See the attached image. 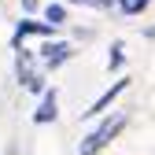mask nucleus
Instances as JSON below:
<instances>
[{
  "label": "nucleus",
  "instance_id": "obj_1",
  "mask_svg": "<svg viewBox=\"0 0 155 155\" xmlns=\"http://www.w3.org/2000/svg\"><path fill=\"white\" fill-rule=\"evenodd\" d=\"M126 129V111H114V114H107V118L96 126L92 133H85L81 137V144H78V155H96V151H104L118 133Z\"/></svg>",
  "mask_w": 155,
  "mask_h": 155
},
{
  "label": "nucleus",
  "instance_id": "obj_2",
  "mask_svg": "<svg viewBox=\"0 0 155 155\" xmlns=\"http://www.w3.org/2000/svg\"><path fill=\"white\" fill-rule=\"evenodd\" d=\"M126 89H129V78H114V85H107V89H104V92H100V96H96V100L89 104V111H81V114H85V118H100V114H104V111H107L114 100H118Z\"/></svg>",
  "mask_w": 155,
  "mask_h": 155
},
{
  "label": "nucleus",
  "instance_id": "obj_3",
  "mask_svg": "<svg viewBox=\"0 0 155 155\" xmlns=\"http://www.w3.org/2000/svg\"><path fill=\"white\" fill-rule=\"evenodd\" d=\"M52 22H45V18H41V22H37V18H18V26H15V48H22L26 45V37H37V41H48V37H52Z\"/></svg>",
  "mask_w": 155,
  "mask_h": 155
},
{
  "label": "nucleus",
  "instance_id": "obj_4",
  "mask_svg": "<svg viewBox=\"0 0 155 155\" xmlns=\"http://www.w3.org/2000/svg\"><path fill=\"white\" fill-rule=\"evenodd\" d=\"M55 118H59V92L45 89L41 92V104H37V111H33V126H52Z\"/></svg>",
  "mask_w": 155,
  "mask_h": 155
},
{
  "label": "nucleus",
  "instance_id": "obj_5",
  "mask_svg": "<svg viewBox=\"0 0 155 155\" xmlns=\"http://www.w3.org/2000/svg\"><path fill=\"white\" fill-rule=\"evenodd\" d=\"M15 52H18V63H15V70H18V81H22L30 92H45V78L30 67V52H26V45H22V48H15Z\"/></svg>",
  "mask_w": 155,
  "mask_h": 155
},
{
  "label": "nucleus",
  "instance_id": "obj_6",
  "mask_svg": "<svg viewBox=\"0 0 155 155\" xmlns=\"http://www.w3.org/2000/svg\"><path fill=\"white\" fill-rule=\"evenodd\" d=\"M70 55H74V48H70L67 41H45V45H41V63H45V70L63 67Z\"/></svg>",
  "mask_w": 155,
  "mask_h": 155
},
{
  "label": "nucleus",
  "instance_id": "obj_7",
  "mask_svg": "<svg viewBox=\"0 0 155 155\" xmlns=\"http://www.w3.org/2000/svg\"><path fill=\"white\" fill-rule=\"evenodd\" d=\"M45 22H52L55 30H59V26L67 22V8H63V4H48V8H45Z\"/></svg>",
  "mask_w": 155,
  "mask_h": 155
},
{
  "label": "nucleus",
  "instance_id": "obj_8",
  "mask_svg": "<svg viewBox=\"0 0 155 155\" xmlns=\"http://www.w3.org/2000/svg\"><path fill=\"white\" fill-rule=\"evenodd\" d=\"M114 8H118L122 15H140V11L148 8V0H118V4H114Z\"/></svg>",
  "mask_w": 155,
  "mask_h": 155
},
{
  "label": "nucleus",
  "instance_id": "obj_9",
  "mask_svg": "<svg viewBox=\"0 0 155 155\" xmlns=\"http://www.w3.org/2000/svg\"><path fill=\"white\" fill-rule=\"evenodd\" d=\"M67 4H81V8H96V11H107V8H114L118 0H67Z\"/></svg>",
  "mask_w": 155,
  "mask_h": 155
},
{
  "label": "nucleus",
  "instance_id": "obj_10",
  "mask_svg": "<svg viewBox=\"0 0 155 155\" xmlns=\"http://www.w3.org/2000/svg\"><path fill=\"white\" fill-rule=\"evenodd\" d=\"M122 59H126V45H122V41H114V45H111V70H118Z\"/></svg>",
  "mask_w": 155,
  "mask_h": 155
},
{
  "label": "nucleus",
  "instance_id": "obj_11",
  "mask_svg": "<svg viewBox=\"0 0 155 155\" xmlns=\"http://www.w3.org/2000/svg\"><path fill=\"white\" fill-rule=\"evenodd\" d=\"M37 8H41V0H22V11H26V15H33Z\"/></svg>",
  "mask_w": 155,
  "mask_h": 155
}]
</instances>
